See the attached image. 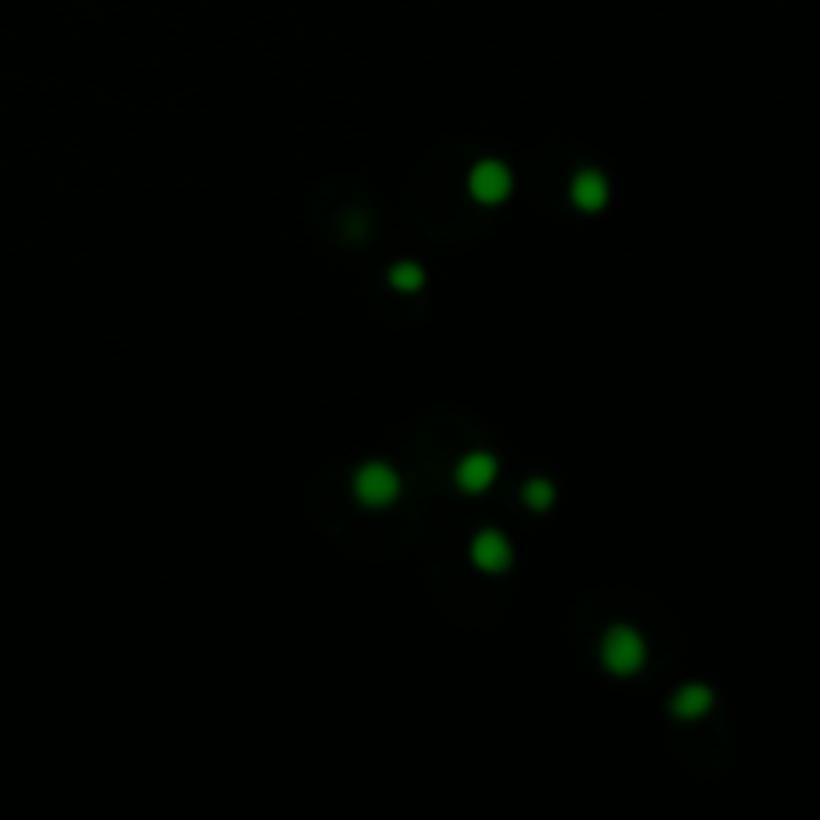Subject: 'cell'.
<instances>
[{"mask_svg":"<svg viewBox=\"0 0 820 820\" xmlns=\"http://www.w3.org/2000/svg\"><path fill=\"white\" fill-rule=\"evenodd\" d=\"M524 504L528 508H548L552 504V484L548 480H528L524 484Z\"/></svg>","mask_w":820,"mask_h":820,"instance_id":"obj_8","label":"cell"},{"mask_svg":"<svg viewBox=\"0 0 820 820\" xmlns=\"http://www.w3.org/2000/svg\"><path fill=\"white\" fill-rule=\"evenodd\" d=\"M400 492V476L388 468V464H364L356 472V500L368 504V508H384L392 504Z\"/></svg>","mask_w":820,"mask_h":820,"instance_id":"obj_2","label":"cell"},{"mask_svg":"<svg viewBox=\"0 0 820 820\" xmlns=\"http://www.w3.org/2000/svg\"><path fill=\"white\" fill-rule=\"evenodd\" d=\"M604 200H608V180H604L600 172H592V168L576 172V180H572V204L584 208V212H600Z\"/></svg>","mask_w":820,"mask_h":820,"instance_id":"obj_5","label":"cell"},{"mask_svg":"<svg viewBox=\"0 0 820 820\" xmlns=\"http://www.w3.org/2000/svg\"><path fill=\"white\" fill-rule=\"evenodd\" d=\"M708 704H712V692L704 684H688V688H680L672 696V712L684 716V720H696L700 712H708Z\"/></svg>","mask_w":820,"mask_h":820,"instance_id":"obj_7","label":"cell"},{"mask_svg":"<svg viewBox=\"0 0 820 820\" xmlns=\"http://www.w3.org/2000/svg\"><path fill=\"white\" fill-rule=\"evenodd\" d=\"M456 480H460L464 492H484V488L496 480V460H492L488 452H472V456L460 460Z\"/></svg>","mask_w":820,"mask_h":820,"instance_id":"obj_6","label":"cell"},{"mask_svg":"<svg viewBox=\"0 0 820 820\" xmlns=\"http://www.w3.org/2000/svg\"><path fill=\"white\" fill-rule=\"evenodd\" d=\"M600 660H604L608 672L628 676V672H636V668L644 664V640H640L632 628L616 624V628H608V636L600 640Z\"/></svg>","mask_w":820,"mask_h":820,"instance_id":"obj_1","label":"cell"},{"mask_svg":"<svg viewBox=\"0 0 820 820\" xmlns=\"http://www.w3.org/2000/svg\"><path fill=\"white\" fill-rule=\"evenodd\" d=\"M468 556H472V564L484 568V572H504V568L512 564V544H508L500 532L484 528V532L468 544Z\"/></svg>","mask_w":820,"mask_h":820,"instance_id":"obj_4","label":"cell"},{"mask_svg":"<svg viewBox=\"0 0 820 820\" xmlns=\"http://www.w3.org/2000/svg\"><path fill=\"white\" fill-rule=\"evenodd\" d=\"M392 284L412 292V288H420V284H424V272H420L416 264H396V268H392Z\"/></svg>","mask_w":820,"mask_h":820,"instance_id":"obj_9","label":"cell"},{"mask_svg":"<svg viewBox=\"0 0 820 820\" xmlns=\"http://www.w3.org/2000/svg\"><path fill=\"white\" fill-rule=\"evenodd\" d=\"M508 188H512V172H508L500 160H480V164L468 172V192H472L480 204L504 200Z\"/></svg>","mask_w":820,"mask_h":820,"instance_id":"obj_3","label":"cell"}]
</instances>
